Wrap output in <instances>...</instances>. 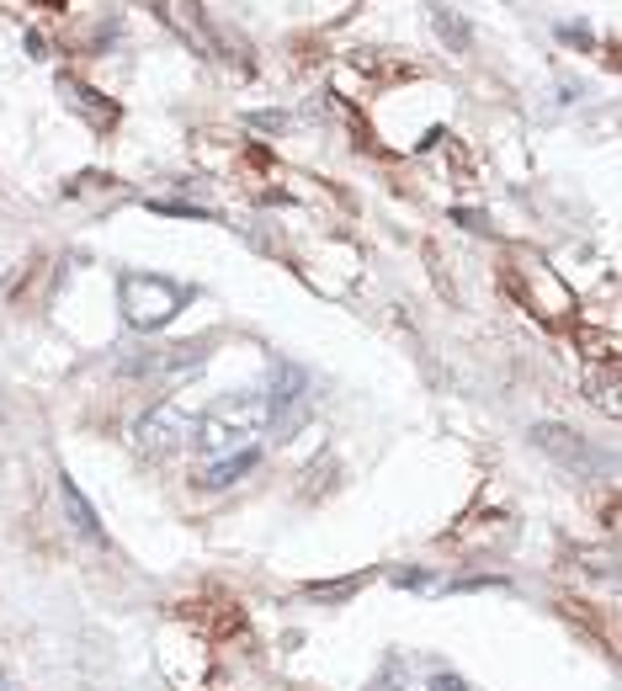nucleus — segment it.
<instances>
[{
    "label": "nucleus",
    "mask_w": 622,
    "mask_h": 691,
    "mask_svg": "<svg viewBox=\"0 0 622 691\" xmlns=\"http://www.w3.org/2000/svg\"><path fill=\"white\" fill-rule=\"evenodd\" d=\"M266 426H272V405H266V394H224L213 409L198 415L192 442L203 448L207 463H218V457L255 452V442L266 437Z\"/></svg>",
    "instance_id": "f257e3e1"
},
{
    "label": "nucleus",
    "mask_w": 622,
    "mask_h": 691,
    "mask_svg": "<svg viewBox=\"0 0 622 691\" xmlns=\"http://www.w3.org/2000/svg\"><path fill=\"white\" fill-rule=\"evenodd\" d=\"M198 415H203V409H198L192 394H176V400H160L155 409H144L139 426H133V437H139V448L149 452V457H166V452H176L181 442H192Z\"/></svg>",
    "instance_id": "f03ea898"
},
{
    "label": "nucleus",
    "mask_w": 622,
    "mask_h": 691,
    "mask_svg": "<svg viewBox=\"0 0 622 691\" xmlns=\"http://www.w3.org/2000/svg\"><path fill=\"white\" fill-rule=\"evenodd\" d=\"M187 287L166 283V277H123L118 283V303H123V320L133 330H160L176 320Z\"/></svg>",
    "instance_id": "7ed1b4c3"
},
{
    "label": "nucleus",
    "mask_w": 622,
    "mask_h": 691,
    "mask_svg": "<svg viewBox=\"0 0 622 691\" xmlns=\"http://www.w3.org/2000/svg\"><path fill=\"white\" fill-rule=\"evenodd\" d=\"M426 670H431V659H420V654H388L368 691H420Z\"/></svg>",
    "instance_id": "20e7f679"
},
{
    "label": "nucleus",
    "mask_w": 622,
    "mask_h": 691,
    "mask_svg": "<svg viewBox=\"0 0 622 691\" xmlns=\"http://www.w3.org/2000/svg\"><path fill=\"white\" fill-rule=\"evenodd\" d=\"M64 511H70V522H75V532H81V537H91V543H107V532H101V522H96L91 500L75 489V479H64Z\"/></svg>",
    "instance_id": "39448f33"
},
{
    "label": "nucleus",
    "mask_w": 622,
    "mask_h": 691,
    "mask_svg": "<svg viewBox=\"0 0 622 691\" xmlns=\"http://www.w3.org/2000/svg\"><path fill=\"white\" fill-rule=\"evenodd\" d=\"M250 463H255V452H240V457H218V463H207L203 474H198V485L203 489H229L235 479H246Z\"/></svg>",
    "instance_id": "423d86ee"
},
{
    "label": "nucleus",
    "mask_w": 622,
    "mask_h": 691,
    "mask_svg": "<svg viewBox=\"0 0 622 691\" xmlns=\"http://www.w3.org/2000/svg\"><path fill=\"white\" fill-rule=\"evenodd\" d=\"M420 691H474V687H468L457 670H447V665H436V659H431V670H426V687H420Z\"/></svg>",
    "instance_id": "0eeeda50"
}]
</instances>
